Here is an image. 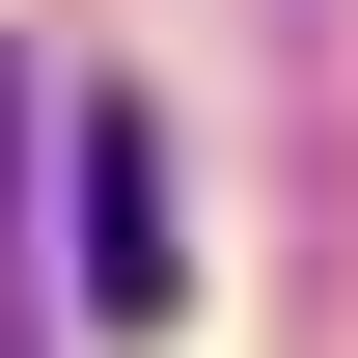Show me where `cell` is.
<instances>
[{
	"mask_svg": "<svg viewBox=\"0 0 358 358\" xmlns=\"http://www.w3.org/2000/svg\"><path fill=\"white\" fill-rule=\"evenodd\" d=\"M55 221H83V303H110V331H166V166H138V110L55 138Z\"/></svg>",
	"mask_w": 358,
	"mask_h": 358,
	"instance_id": "6da1fadb",
	"label": "cell"
},
{
	"mask_svg": "<svg viewBox=\"0 0 358 358\" xmlns=\"http://www.w3.org/2000/svg\"><path fill=\"white\" fill-rule=\"evenodd\" d=\"M0 138H28V55H0Z\"/></svg>",
	"mask_w": 358,
	"mask_h": 358,
	"instance_id": "7a4b0ae2",
	"label": "cell"
}]
</instances>
